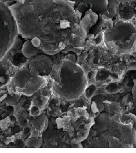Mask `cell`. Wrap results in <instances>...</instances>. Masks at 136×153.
Listing matches in <instances>:
<instances>
[{"label":"cell","instance_id":"obj_2","mask_svg":"<svg viewBox=\"0 0 136 153\" xmlns=\"http://www.w3.org/2000/svg\"><path fill=\"white\" fill-rule=\"evenodd\" d=\"M104 43L111 52L124 55L136 50V29L128 21H119L104 33Z\"/></svg>","mask_w":136,"mask_h":153},{"label":"cell","instance_id":"obj_17","mask_svg":"<svg viewBox=\"0 0 136 153\" xmlns=\"http://www.w3.org/2000/svg\"></svg>","mask_w":136,"mask_h":153},{"label":"cell","instance_id":"obj_5","mask_svg":"<svg viewBox=\"0 0 136 153\" xmlns=\"http://www.w3.org/2000/svg\"><path fill=\"white\" fill-rule=\"evenodd\" d=\"M98 16L91 9L85 13L84 17L80 21V26L87 33L90 28L98 22Z\"/></svg>","mask_w":136,"mask_h":153},{"label":"cell","instance_id":"obj_9","mask_svg":"<svg viewBox=\"0 0 136 153\" xmlns=\"http://www.w3.org/2000/svg\"><path fill=\"white\" fill-rule=\"evenodd\" d=\"M118 2H119L116 0H109L107 6V13L105 16L109 18V16H114L116 15V10Z\"/></svg>","mask_w":136,"mask_h":153},{"label":"cell","instance_id":"obj_1","mask_svg":"<svg viewBox=\"0 0 136 153\" xmlns=\"http://www.w3.org/2000/svg\"><path fill=\"white\" fill-rule=\"evenodd\" d=\"M59 73V82L53 84L54 94L69 100L80 97L87 85V80L81 68L65 59L60 65Z\"/></svg>","mask_w":136,"mask_h":153},{"label":"cell","instance_id":"obj_6","mask_svg":"<svg viewBox=\"0 0 136 153\" xmlns=\"http://www.w3.org/2000/svg\"><path fill=\"white\" fill-rule=\"evenodd\" d=\"M109 0H91V10L98 15L105 16L107 13V6Z\"/></svg>","mask_w":136,"mask_h":153},{"label":"cell","instance_id":"obj_4","mask_svg":"<svg viewBox=\"0 0 136 153\" xmlns=\"http://www.w3.org/2000/svg\"><path fill=\"white\" fill-rule=\"evenodd\" d=\"M28 68L33 74L40 76L48 75L53 68V61L49 56L41 54L28 60Z\"/></svg>","mask_w":136,"mask_h":153},{"label":"cell","instance_id":"obj_10","mask_svg":"<svg viewBox=\"0 0 136 153\" xmlns=\"http://www.w3.org/2000/svg\"><path fill=\"white\" fill-rule=\"evenodd\" d=\"M96 87L95 85H92L89 88H87L85 91V96L87 99H90L94 95V94L95 91Z\"/></svg>","mask_w":136,"mask_h":153},{"label":"cell","instance_id":"obj_15","mask_svg":"<svg viewBox=\"0 0 136 153\" xmlns=\"http://www.w3.org/2000/svg\"><path fill=\"white\" fill-rule=\"evenodd\" d=\"M19 2H20V3H22V4H24L25 0H19Z\"/></svg>","mask_w":136,"mask_h":153},{"label":"cell","instance_id":"obj_3","mask_svg":"<svg viewBox=\"0 0 136 153\" xmlns=\"http://www.w3.org/2000/svg\"><path fill=\"white\" fill-rule=\"evenodd\" d=\"M46 85L47 80L44 76L33 74L30 71L27 61V66L18 68L7 85V89L15 95L30 97Z\"/></svg>","mask_w":136,"mask_h":153},{"label":"cell","instance_id":"obj_7","mask_svg":"<svg viewBox=\"0 0 136 153\" xmlns=\"http://www.w3.org/2000/svg\"><path fill=\"white\" fill-rule=\"evenodd\" d=\"M22 51L23 54L26 58H31L38 56L39 49L34 47L31 39L27 40L22 46Z\"/></svg>","mask_w":136,"mask_h":153},{"label":"cell","instance_id":"obj_11","mask_svg":"<svg viewBox=\"0 0 136 153\" xmlns=\"http://www.w3.org/2000/svg\"><path fill=\"white\" fill-rule=\"evenodd\" d=\"M106 89L109 92L111 93H117L119 91V88L117 86V85L115 83H112L109 85L108 86L106 87Z\"/></svg>","mask_w":136,"mask_h":153},{"label":"cell","instance_id":"obj_8","mask_svg":"<svg viewBox=\"0 0 136 153\" xmlns=\"http://www.w3.org/2000/svg\"><path fill=\"white\" fill-rule=\"evenodd\" d=\"M136 11L133 9V7L131 6H128L124 9H123L119 14L121 19L125 21H128L129 20L132 19Z\"/></svg>","mask_w":136,"mask_h":153},{"label":"cell","instance_id":"obj_14","mask_svg":"<svg viewBox=\"0 0 136 153\" xmlns=\"http://www.w3.org/2000/svg\"><path fill=\"white\" fill-rule=\"evenodd\" d=\"M91 0H81L82 2L83 3H85V4H90Z\"/></svg>","mask_w":136,"mask_h":153},{"label":"cell","instance_id":"obj_12","mask_svg":"<svg viewBox=\"0 0 136 153\" xmlns=\"http://www.w3.org/2000/svg\"><path fill=\"white\" fill-rule=\"evenodd\" d=\"M103 39H104V34L102 35V33H99L98 36L95 38V42L96 44L99 45L101 43Z\"/></svg>","mask_w":136,"mask_h":153},{"label":"cell","instance_id":"obj_16","mask_svg":"<svg viewBox=\"0 0 136 153\" xmlns=\"http://www.w3.org/2000/svg\"><path fill=\"white\" fill-rule=\"evenodd\" d=\"M135 112H136V109H135Z\"/></svg>","mask_w":136,"mask_h":153},{"label":"cell","instance_id":"obj_13","mask_svg":"<svg viewBox=\"0 0 136 153\" xmlns=\"http://www.w3.org/2000/svg\"><path fill=\"white\" fill-rule=\"evenodd\" d=\"M119 2H132L135 0H116Z\"/></svg>","mask_w":136,"mask_h":153}]
</instances>
